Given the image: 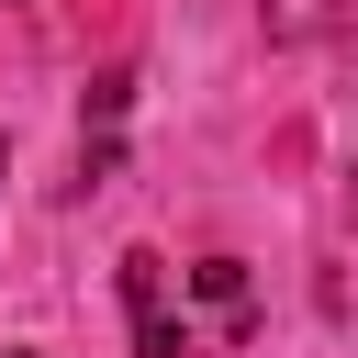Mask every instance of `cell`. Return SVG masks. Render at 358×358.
<instances>
[{"label": "cell", "instance_id": "6da1fadb", "mask_svg": "<svg viewBox=\"0 0 358 358\" xmlns=\"http://www.w3.org/2000/svg\"><path fill=\"white\" fill-rule=\"evenodd\" d=\"M123 313H134V358H190V324L168 313V257L123 246Z\"/></svg>", "mask_w": 358, "mask_h": 358}, {"label": "cell", "instance_id": "7a4b0ae2", "mask_svg": "<svg viewBox=\"0 0 358 358\" xmlns=\"http://www.w3.org/2000/svg\"><path fill=\"white\" fill-rule=\"evenodd\" d=\"M190 291H201V302L246 336V268H235V257H201V268H190Z\"/></svg>", "mask_w": 358, "mask_h": 358}, {"label": "cell", "instance_id": "3957f363", "mask_svg": "<svg viewBox=\"0 0 358 358\" xmlns=\"http://www.w3.org/2000/svg\"><path fill=\"white\" fill-rule=\"evenodd\" d=\"M11 358H22V347H11Z\"/></svg>", "mask_w": 358, "mask_h": 358}]
</instances>
